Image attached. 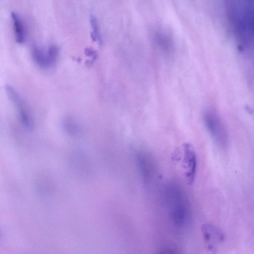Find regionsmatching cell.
I'll list each match as a JSON object with an SVG mask.
<instances>
[{"mask_svg": "<svg viewBox=\"0 0 254 254\" xmlns=\"http://www.w3.org/2000/svg\"><path fill=\"white\" fill-rule=\"evenodd\" d=\"M228 20L240 48L251 47L254 40L253 0H226Z\"/></svg>", "mask_w": 254, "mask_h": 254, "instance_id": "1", "label": "cell"}, {"mask_svg": "<svg viewBox=\"0 0 254 254\" xmlns=\"http://www.w3.org/2000/svg\"><path fill=\"white\" fill-rule=\"evenodd\" d=\"M168 194L170 214L173 223L178 228H183L188 218L187 207L184 197L177 187H171Z\"/></svg>", "mask_w": 254, "mask_h": 254, "instance_id": "2", "label": "cell"}, {"mask_svg": "<svg viewBox=\"0 0 254 254\" xmlns=\"http://www.w3.org/2000/svg\"><path fill=\"white\" fill-rule=\"evenodd\" d=\"M183 167L185 178L189 185H192L196 177L197 169V155L193 147L185 144L183 147Z\"/></svg>", "mask_w": 254, "mask_h": 254, "instance_id": "4", "label": "cell"}, {"mask_svg": "<svg viewBox=\"0 0 254 254\" xmlns=\"http://www.w3.org/2000/svg\"><path fill=\"white\" fill-rule=\"evenodd\" d=\"M67 121L68 123L66 124V126H67V129L70 130V132H75L78 130V127L77 124L73 122H71V120H69Z\"/></svg>", "mask_w": 254, "mask_h": 254, "instance_id": "11", "label": "cell"}, {"mask_svg": "<svg viewBox=\"0 0 254 254\" xmlns=\"http://www.w3.org/2000/svg\"><path fill=\"white\" fill-rule=\"evenodd\" d=\"M9 100L17 107L19 117L22 126L28 131L33 130L35 126L33 117L19 93H14Z\"/></svg>", "mask_w": 254, "mask_h": 254, "instance_id": "6", "label": "cell"}, {"mask_svg": "<svg viewBox=\"0 0 254 254\" xmlns=\"http://www.w3.org/2000/svg\"><path fill=\"white\" fill-rule=\"evenodd\" d=\"M156 39L158 44L161 49L165 52H169L171 50L172 44L170 39L166 34L161 33L157 34Z\"/></svg>", "mask_w": 254, "mask_h": 254, "instance_id": "9", "label": "cell"}, {"mask_svg": "<svg viewBox=\"0 0 254 254\" xmlns=\"http://www.w3.org/2000/svg\"><path fill=\"white\" fill-rule=\"evenodd\" d=\"M206 128L214 141L220 147L228 145L229 136L226 125L217 112L208 110L204 115Z\"/></svg>", "mask_w": 254, "mask_h": 254, "instance_id": "3", "label": "cell"}, {"mask_svg": "<svg viewBox=\"0 0 254 254\" xmlns=\"http://www.w3.org/2000/svg\"><path fill=\"white\" fill-rule=\"evenodd\" d=\"M58 54V47L52 45L46 50L39 47H34L32 52V56L38 66L42 69H47L55 64Z\"/></svg>", "mask_w": 254, "mask_h": 254, "instance_id": "5", "label": "cell"}, {"mask_svg": "<svg viewBox=\"0 0 254 254\" xmlns=\"http://www.w3.org/2000/svg\"><path fill=\"white\" fill-rule=\"evenodd\" d=\"M202 234L208 249L212 252L225 240V235L217 228L211 225L205 224L202 227Z\"/></svg>", "mask_w": 254, "mask_h": 254, "instance_id": "7", "label": "cell"}, {"mask_svg": "<svg viewBox=\"0 0 254 254\" xmlns=\"http://www.w3.org/2000/svg\"><path fill=\"white\" fill-rule=\"evenodd\" d=\"M11 17L16 40L18 43H23L25 39V32L23 22L18 14L15 12L12 13Z\"/></svg>", "mask_w": 254, "mask_h": 254, "instance_id": "8", "label": "cell"}, {"mask_svg": "<svg viewBox=\"0 0 254 254\" xmlns=\"http://www.w3.org/2000/svg\"><path fill=\"white\" fill-rule=\"evenodd\" d=\"M91 24L93 31V36L95 40H100V33L98 25L96 19L94 17H92L90 19Z\"/></svg>", "mask_w": 254, "mask_h": 254, "instance_id": "10", "label": "cell"}]
</instances>
